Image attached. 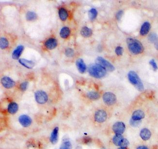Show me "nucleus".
<instances>
[{
  "label": "nucleus",
  "mask_w": 158,
  "mask_h": 149,
  "mask_svg": "<svg viewBox=\"0 0 158 149\" xmlns=\"http://www.w3.org/2000/svg\"><path fill=\"white\" fill-rule=\"evenodd\" d=\"M116 53L118 55V56H121L123 54V48L121 46H117L116 48V50H115Z\"/></svg>",
  "instance_id": "nucleus-33"
},
{
  "label": "nucleus",
  "mask_w": 158,
  "mask_h": 149,
  "mask_svg": "<svg viewBox=\"0 0 158 149\" xmlns=\"http://www.w3.org/2000/svg\"><path fill=\"white\" fill-rule=\"evenodd\" d=\"M102 99L105 104L108 106L113 105L116 101V95L111 92H106L104 93Z\"/></svg>",
  "instance_id": "nucleus-6"
},
{
  "label": "nucleus",
  "mask_w": 158,
  "mask_h": 149,
  "mask_svg": "<svg viewBox=\"0 0 158 149\" xmlns=\"http://www.w3.org/2000/svg\"><path fill=\"white\" fill-rule=\"evenodd\" d=\"M98 15V11L95 8H91L88 12V16L91 20H94L95 19Z\"/></svg>",
  "instance_id": "nucleus-27"
},
{
  "label": "nucleus",
  "mask_w": 158,
  "mask_h": 149,
  "mask_svg": "<svg viewBox=\"0 0 158 149\" xmlns=\"http://www.w3.org/2000/svg\"><path fill=\"white\" fill-rule=\"evenodd\" d=\"M150 28H151V24L148 22H144L141 28L140 34L142 36L147 35L149 32Z\"/></svg>",
  "instance_id": "nucleus-20"
},
{
  "label": "nucleus",
  "mask_w": 158,
  "mask_h": 149,
  "mask_svg": "<svg viewBox=\"0 0 158 149\" xmlns=\"http://www.w3.org/2000/svg\"><path fill=\"white\" fill-rule=\"evenodd\" d=\"M136 149H149L147 147L145 146H141L138 147Z\"/></svg>",
  "instance_id": "nucleus-37"
},
{
  "label": "nucleus",
  "mask_w": 158,
  "mask_h": 149,
  "mask_svg": "<svg viewBox=\"0 0 158 149\" xmlns=\"http://www.w3.org/2000/svg\"><path fill=\"white\" fill-rule=\"evenodd\" d=\"M130 124L134 127H137L139 126V125L141 123V121H134L132 118L131 119L130 121Z\"/></svg>",
  "instance_id": "nucleus-31"
},
{
  "label": "nucleus",
  "mask_w": 158,
  "mask_h": 149,
  "mask_svg": "<svg viewBox=\"0 0 158 149\" xmlns=\"http://www.w3.org/2000/svg\"><path fill=\"white\" fill-rule=\"evenodd\" d=\"M18 121L21 126L24 128H28L32 124V119L27 115H22L18 118Z\"/></svg>",
  "instance_id": "nucleus-7"
},
{
  "label": "nucleus",
  "mask_w": 158,
  "mask_h": 149,
  "mask_svg": "<svg viewBox=\"0 0 158 149\" xmlns=\"http://www.w3.org/2000/svg\"><path fill=\"white\" fill-rule=\"evenodd\" d=\"M145 115L143 111L138 110L134 112L131 118L134 121H141L145 118Z\"/></svg>",
  "instance_id": "nucleus-16"
},
{
  "label": "nucleus",
  "mask_w": 158,
  "mask_h": 149,
  "mask_svg": "<svg viewBox=\"0 0 158 149\" xmlns=\"http://www.w3.org/2000/svg\"><path fill=\"white\" fill-rule=\"evenodd\" d=\"M96 64L103 67L104 69L108 70L109 71H113L114 70V67L109 61H107L103 58L99 57L96 60Z\"/></svg>",
  "instance_id": "nucleus-5"
},
{
  "label": "nucleus",
  "mask_w": 158,
  "mask_h": 149,
  "mask_svg": "<svg viewBox=\"0 0 158 149\" xmlns=\"http://www.w3.org/2000/svg\"><path fill=\"white\" fill-rule=\"evenodd\" d=\"M128 79L130 82L133 84L139 91H142L144 90L143 83L135 72L132 71H130L128 74Z\"/></svg>",
  "instance_id": "nucleus-3"
},
{
  "label": "nucleus",
  "mask_w": 158,
  "mask_h": 149,
  "mask_svg": "<svg viewBox=\"0 0 158 149\" xmlns=\"http://www.w3.org/2000/svg\"><path fill=\"white\" fill-rule=\"evenodd\" d=\"M118 149H127V148H124V147H119Z\"/></svg>",
  "instance_id": "nucleus-39"
},
{
  "label": "nucleus",
  "mask_w": 158,
  "mask_h": 149,
  "mask_svg": "<svg viewBox=\"0 0 158 149\" xmlns=\"http://www.w3.org/2000/svg\"><path fill=\"white\" fill-rule=\"evenodd\" d=\"M28 85V82H22V83L20 84V85H19V88H20L21 91H26V90H27Z\"/></svg>",
  "instance_id": "nucleus-32"
},
{
  "label": "nucleus",
  "mask_w": 158,
  "mask_h": 149,
  "mask_svg": "<svg viewBox=\"0 0 158 149\" xmlns=\"http://www.w3.org/2000/svg\"><path fill=\"white\" fill-rule=\"evenodd\" d=\"M148 40L149 42L155 43L158 40V37L157 34L154 33H151L148 36Z\"/></svg>",
  "instance_id": "nucleus-29"
},
{
  "label": "nucleus",
  "mask_w": 158,
  "mask_h": 149,
  "mask_svg": "<svg viewBox=\"0 0 158 149\" xmlns=\"http://www.w3.org/2000/svg\"><path fill=\"white\" fill-rule=\"evenodd\" d=\"M101 149H106L105 148V147H103V148H102Z\"/></svg>",
  "instance_id": "nucleus-40"
},
{
  "label": "nucleus",
  "mask_w": 158,
  "mask_h": 149,
  "mask_svg": "<svg viewBox=\"0 0 158 149\" xmlns=\"http://www.w3.org/2000/svg\"><path fill=\"white\" fill-rule=\"evenodd\" d=\"M35 98L36 103L41 105L46 103L48 100L47 94L42 90H39L35 92Z\"/></svg>",
  "instance_id": "nucleus-4"
},
{
  "label": "nucleus",
  "mask_w": 158,
  "mask_h": 149,
  "mask_svg": "<svg viewBox=\"0 0 158 149\" xmlns=\"http://www.w3.org/2000/svg\"><path fill=\"white\" fill-rule=\"evenodd\" d=\"M88 72L90 75L97 79L103 78L106 74V70L96 64L91 65L89 68Z\"/></svg>",
  "instance_id": "nucleus-2"
},
{
  "label": "nucleus",
  "mask_w": 158,
  "mask_h": 149,
  "mask_svg": "<svg viewBox=\"0 0 158 149\" xmlns=\"http://www.w3.org/2000/svg\"><path fill=\"white\" fill-rule=\"evenodd\" d=\"M155 47L156 49L158 50V40L156 43H155Z\"/></svg>",
  "instance_id": "nucleus-38"
},
{
  "label": "nucleus",
  "mask_w": 158,
  "mask_h": 149,
  "mask_svg": "<svg viewBox=\"0 0 158 149\" xmlns=\"http://www.w3.org/2000/svg\"><path fill=\"white\" fill-rule=\"evenodd\" d=\"M107 118V114L103 110H99L96 112L94 115V119L95 121L99 123L105 122Z\"/></svg>",
  "instance_id": "nucleus-8"
},
{
  "label": "nucleus",
  "mask_w": 158,
  "mask_h": 149,
  "mask_svg": "<svg viewBox=\"0 0 158 149\" xmlns=\"http://www.w3.org/2000/svg\"><path fill=\"white\" fill-rule=\"evenodd\" d=\"M72 145L70 140L66 139L63 141L59 149H72Z\"/></svg>",
  "instance_id": "nucleus-25"
},
{
  "label": "nucleus",
  "mask_w": 158,
  "mask_h": 149,
  "mask_svg": "<svg viewBox=\"0 0 158 149\" xmlns=\"http://www.w3.org/2000/svg\"><path fill=\"white\" fill-rule=\"evenodd\" d=\"M149 63L151 64V65L152 66L153 70L154 71H156L158 69V66H157V64L155 62L154 60H151L149 61Z\"/></svg>",
  "instance_id": "nucleus-35"
},
{
  "label": "nucleus",
  "mask_w": 158,
  "mask_h": 149,
  "mask_svg": "<svg viewBox=\"0 0 158 149\" xmlns=\"http://www.w3.org/2000/svg\"><path fill=\"white\" fill-rule=\"evenodd\" d=\"M19 62L22 65L28 69H32L35 66V63L33 61L24 59V58L19 59Z\"/></svg>",
  "instance_id": "nucleus-15"
},
{
  "label": "nucleus",
  "mask_w": 158,
  "mask_h": 149,
  "mask_svg": "<svg viewBox=\"0 0 158 149\" xmlns=\"http://www.w3.org/2000/svg\"><path fill=\"white\" fill-rule=\"evenodd\" d=\"M123 136L121 135H116L113 138V144L117 146H120L122 141L123 140Z\"/></svg>",
  "instance_id": "nucleus-21"
},
{
  "label": "nucleus",
  "mask_w": 158,
  "mask_h": 149,
  "mask_svg": "<svg viewBox=\"0 0 158 149\" xmlns=\"http://www.w3.org/2000/svg\"><path fill=\"white\" fill-rule=\"evenodd\" d=\"M129 144H130V143H129L128 140H127V139H124L120 147H124V148H127V147L129 146Z\"/></svg>",
  "instance_id": "nucleus-34"
},
{
  "label": "nucleus",
  "mask_w": 158,
  "mask_h": 149,
  "mask_svg": "<svg viewBox=\"0 0 158 149\" xmlns=\"http://www.w3.org/2000/svg\"><path fill=\"white\" fill-rule=\"evenodd\" d=\"M65 55L68 57H72L74 55V51L72 48H68L66 49L65 51Z\"/></svg>",
  "instance_id": "nucleus-30"
},
{
  "label": "nucleus",
  "mask_w": 158,
  "mask_h": 149,
  "mask_svg": "<svg viewBox=\"0 0 158 149\" xmlns=\"http://www.w3.org/2000/svg\"><path fill=\"white\" fill-rule=\"evenodd\" d=\"M70 30L68 27H63L60 32V36L64 39L68 38L70 36Z\"/></svg>",
  "instance_id": "nucleus-23"
},
{
  "label": "nucleus",
  "mask_w": 158,
  "mask_h": 149,
  "mask_svg": "<svg viewBox=\"0 0 158 149\" xmlns=\"http://www.w3.org/2000/svg\"><path fill=\"white\" fill-rule=\"evenodd\" d=\"M59 127H55L50 134V142L53 144H56L58 141V138H59Z\"/></svg>",
  "instance_id": "nucleus-11"
},
{
  "label": "nucleus",
  "mask_w": 158,
  "mask_h": 149,
  "mask_svg": "<svg viewBox=\"0 0 158 149\" xmlns=\"http://www.w3.org/2000/svg\"><path fill=\"white\" fill-rule=\"evenodd\" d=\"M19 105L15 102H11L8 104L7 111L11 115H15L18 111Z\"/></svg>",
  "instance_id": "nucleus-13"
},
{
  "label": "nucleus",
  "mask_w": 158,
  "mask_h": 149,
  "mask_svg": "<svg viewBox=\"0 0 158 149\" xmlns=\"http://www.w3.org/2000/svg\"><path fill=\"white\" fill-rule=\"evenodd\" d=\"M1 83L2 85L7 89H11L14 87L15 82L8 76H4L1 79Z\"/></svg>",
  "instance_id": "nucleus-10"
},
{
  "label": "nucleus",
  "mask_w": 158,
  "mask_h": 149,
  "mask_svg": "<svg viewBox=\"0 0 158 149\" xmlns=\"http://www.w3.org/2000/svg\"><path fill=\"white\" fill-rule=\"evenodd\" d=\"M140 136L143 140L146 141L151 138V133L148 129L144 128L140 132Z\"/></svg>",
  "instance_id": "nucleus-17"
},
{
  "label": "nucleus",
  "mask_w": 158,
  "mask_h": 149,
  "mask_svg": "<svg viewBox=\"0 0 158 149\" xmlns=\"http://www.w3.org/2000/svg\"><path fill=\"white\" fill-rule=\"evenodd\" d=\"M112 129L116 135H122L125 132L126 126L123 122H117L113 125Z\"/></svg>",
  "instance_id": "nucleus-9"
},
{
  "label": "nucleus",
  "mask_w": 158,
  "mask_h": 149,
  "mask_svg": "<svg viewBox=\"0 0 158 149\" xmlns=\"http://www.w3.org/2000/svg\"><path fill=\"white\" fill-rule=\"evenodd\" d=\"M123 14V11L122 10H120L116 13V18L117 19V20L119 21L122 18V15Z\"/></svg>",
  "instance_id": "nucleus-36"
},
{
  "label": "nucleus",
  "mask_w": 158,
  "mask_h": 149,
  "mask_svg": "<svg viewBox=\"0 0 158 149\" xmlns=\"http://www.w3.org/2000/svg\"><path fill=\"white\" fill-rule=\"evenodd\" d=\"M26 18L27 21H35L37 18V15L33 12L29 11L26 14Z\"/></svg>",
  "instance_id": "nucleus-26"
},
{
  "label": "nucleus",
  "mask_w": 158,
  "mask_h": 149,
  "mask_svg": "<svg viewBox=\"0 0 158 149\" xmlns=\"http://www.w3.org/2000/svg\"><path fill=\"white\" fill-rule=\"evenodd\" d=\"M86 97L91 100H97L99 99L100 95L98 92L91 91L87 93Z\"/></svg>",
  "instance_id": "nucleus-24"
},
{
  "label": "nucleus",
  "mask_w": 158,
  "mask_h": 149,
  "mask_svg": "<svg viewBox=\"0 0 158 149\" xmlns=\"http://www.w3.org/2000/svg\"><path fill=\"white\" fill-rule=\"evenodd\" d=\"M92 30L89 27L85 26L82 27L81 30V34L82 37L85 38H88L92 35Z\"/></svg>",
  "instance_id": "nucleus-19"
},
{
  "label": "nucleus",
  "mask_w": 158,
  "mask_h": 149,
  "mask_svg": "<svg viewBox=\"0 0 158 149\" xmlns=\"http://www.w3.org/2000/svg\"><path fill=\"white\" fill-rule=\"evenodd\" d=\"M76 64L80 73L82 74L85 73L86 70V66L83 60L81 58L78 59L76 61Z\"/></svg>",
  "instance_id": "nucleus-14"
},
{
  "label": "nucleus",
  "mask_w": 158,
  "mask_h": 149,
  "mask_svg": "<svg viewBox=\"0 0 158 149\" xmlns=\"http://www.w3.org/2000/svg\"><path fill=\"white\" fill-rule=\"evenodd\" d=\"M23 50H24V46H23L21 45V46L17 47V48H16L14 51H13V53H12L13 58H14V60L18 59L19 57L21 56V54H22Z\"/></svg>",
  "instance_id": "nucleus-18"
},
{
  "label": "nucleus",
  "mask_w": 158,
  "mask_h": 149,
  "mask_svg": "<svg viewBox=\"0 0 158 149\" xmlns=\"http://www.w3.org/2000/svg\"><path fill=\"white\" fill-rule=\"evenodd\" d=\"M59 16L60 19L63 21H66L68 17V13L66 9L61 8L59 10Z\"/></svg>",
  "instance_id": "nucleus-22"
},
{
  "label": "nucleus",
  "mask_w": 158,
  "mask_h": 149,
  "mask_svg": "<svg viewBox=\"0 0 158 149\" xmlns=\"http://www.w3.org/2000/svg\"><path fill=\"white\" fill-rule=\"evenodd\" d=\"M57 46V41L54 38L48 39L45 43V46L49 50L53 49Z\"/></svg>",
  "instance_id": "nucleus-12"
},
{
  "label": "nucleus",
  "mask_w": 158,
  "mask_h": 149,
  "mask_svg": "<svg viewBox=\"0 0 158 149\" xmlns=\"http://www.w3.org/2000/svg\"><path fill=\"white\" fill-rule=\"evenodd\" d=\"M8 45H9V43L6 38H4V37L1 38V40H0L1 48L2 49H5L7 47Z\"/></svg>",
  "instance_id": "nucleus-28"
},
{
  "label": "nucleus",
  "mask_w": 158,
  "mask_h": 149,
  "mask_svg": "<svg viewBox=\"0 0 158 149\" xmlns=\"http://www.w3.org/2000/svg\"><path fill=\"white\" fill-rule=\"evenodd\" d=\"M127 43L129 50L133 54H139L143 52L144 47L141 43L137 40L128 38Z\"/></svg>",
  "instance_id": "nucleus-1"
}]
</instances>
